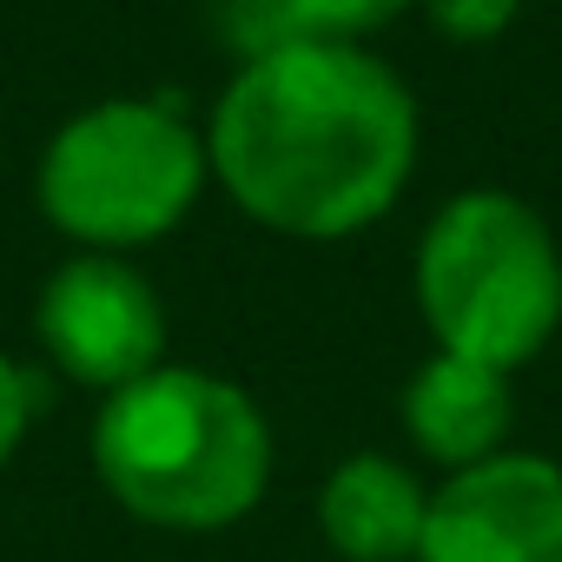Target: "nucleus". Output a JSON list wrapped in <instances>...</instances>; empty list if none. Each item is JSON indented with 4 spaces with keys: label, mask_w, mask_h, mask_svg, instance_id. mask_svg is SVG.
Segmentation results:
<instances>
[{
    "label": "nucleus",
    "mask_w": 562,
    "mask_h": 562,
    "mask_svg": "<svg viewBox=\"0 0 562 562\" xmlns=\"http://www.w3.org/2000/svg\"><path fill=\"white\" fill-rule=\"evenodd\" d=\"M417 312L450 358L503 378L536 364L562 325V251L549 218L503 186L443 199L417 238Z\"/></svg>",
    "instance_id": "3"
},
{
    "label": "nucleus",
    "mask_w": 562,
    "mask_h": 562,
    "mask_svg": "<svg viewBox=\"0 0 562 562\" xmlns=\"http://www.w3.org/2000/svg\"><path fill=\"white\" fill-rule=\"evenodd\" d=\"M27 424H34V378H27L8 351H0V470L14 463Z\"/></svg>",
    "instance_id": "11"
},
{
    "label": "nucleus",
    "mask_w": 562,
    "mask_h": 562,
    "mask_svg": "<svg viewBox=\"0 0 562 562\" xmlns=\"http://www.w3.org/2000/svg\"><path fill=\"white\" fill-rule=\"evenodd\" d=\"M430 490L411 463L358 450L318 490V529L345 562H417Z\"/></svg>",
    "instance_id": "8"
},
{
    "label": "nucleus",
    "mask_w": 562,
    "mask_h": 562,
    "mask_svg": "<svg viewBox=\"0 0 562 562\" xmlns=\"http://www.w3.org/2000/svg\"><path fill=\"white\" fill-rule=\"evenodd\" d=\"M205 159L225 199L265 232L351 238L417 172V100L371 47L292 41L225 80Z\"/></svg>",
    "instance_id": "1"
},
{
    "label": "nucleus",
    "mask_w": 562,
    "mask_h": 562,
    "mask_svg": "<svg viewBox=\"0 0 562 562\" xmlns=\"http://www.w3.org/2000/svg\"><path fill=\"white\" fill-rule=\"evenodd\" d=\"M397 417H404V437L424 463L437 470H470V463H490L509 430H516V397H509V378L490 371V364H470V358H450L437 351L430 364L411 371L404 397H397Z\"/></svg>",
    "instance_id": "7"
},
{
    "label": "nucleus",
    "mask_w": 562,
    "mask_h": 562,
    "mask_svg": "<svg viewBox=\"0 0 562 562\" xmlns=\"http://www.w3.org/2000/svg\"><path fill=\"white\" fill-rule=\"evenodd\" d=\"M205 179V133L172 100H100L47 139L34 199L80 251L126 258L179 232Z\"/></svg>",
    "instance_id": "4"
},
{
    "label": "nucleus",
    "mask_w": 562,
    "mask_h": 562,
    "mask_svg": "<svg viewBox=\"0 0 562 562\" xmlns=\"http://www.w3.org/2000/svg\"><path fill=\"white\" fill-rule=\"evenodd\" d=\"M417 0H225V27L238 54H271L292 41H331V47H364L378 27L411 14Z\"/></svg>",
    "instance_id": "9"
},
{
    "label": "nucleus",
    "mask_w": 562,
    "mask_h": 562,
    "mask_svg": "<svg viewBox=\"0 0 562 562\" xmlns=\"http://www.w3.org/2000/svg\"><path fill=\"white\" fill-rule=\"evenodd\" d=\"M34 338L74 384L113 397L166 364V305L139 265L113 251H80L47 271L34 299Z\"/></svg>",
    "instance_id": "5"
},
{
    "label": "nucleus",
    "mask_w": 562,
    "mask_h": 562,
    "mask_svg": "<svg viewBox=\"0 0 562 562\" xmlns=\"http://www.w3.org/2000/svg\"><path fill=\"white\" fill-rule=\"evenodd\" d=\"M417 562H562V463L496 450L430 490Z\"/></svg>",
    "instance_id": "6"
},
{
    "label": "nucleus",
    "mask_w": 562,
    "mask_h": 562,
    "mask_svg": "<svg viewBox=\"0 0 562 562\" xmlns=\"http://www.w3.org/2000/svg\"><path fill=\"white\" fill-rule=\"evenodd\" d=\"M93 470L106 496L153 529H232L265 503L271 424L245 384L192 364H159L100 404Z\"/></svg>",
    "instance_id": "2"
},
{
    "label": "nucleus",
    "mask_w": 562,
    "mask_h": 562,
    "mask_svg": "<svg viewBox=\"0 0 562 562\" xmlns=\"http://www.w3.org/2000/svg\"><path fill=\"white\" fill-rule=\"evenodd\" d=\"M424 14H430V27H437L443 41H457V47H490V41H503V34L516 27L522 0H424Z\"/></svg>",
    "instance_id": "10"
}]
</instances>
